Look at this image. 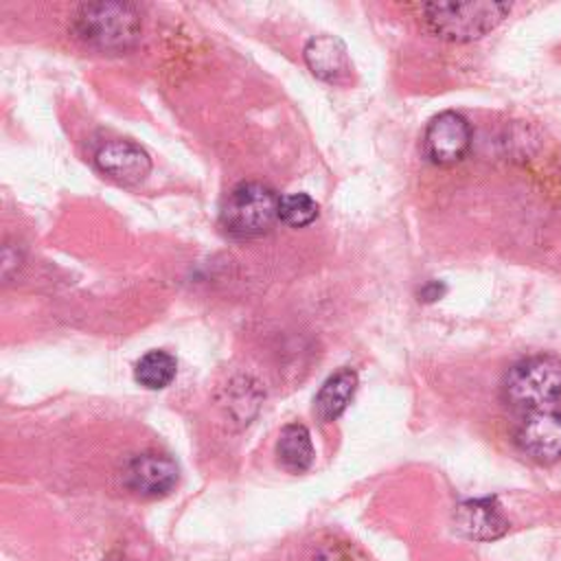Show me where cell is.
Returning a JSON list of instances; mask_svg holds the SVG:
<instances>
[{"label":"cell","mask_w":561,"mask_h":561,"mask_svg":"<svg viewBox=\"0 0 561 561\" xmlns=\"http://www.w3.org/2000/svg\"><path fill=\"white\" fill-rule=\"evenodd\" d=\"M502 399L519 414L559 408L561 357L530 355L515 362L502 379Z\"/></svg>","instance_id":"cell-1"},{"label":"cell","mask_w":561,"mask_h":561,"mask_svg":"<svg viewBox=\"0 0 561 561\" xmlns=\"http://www.w3.org/2000/svg\"><path fill=\"white\" fill-rule=\"evenodd\" d=\"M72 33L85 46L123 53L131 48L140 35V15L127 2H88L72 18Z\"/></svg>","instance_id":"cell-2"},{"label":"cell","mask_w":561,"mask_h":561,"mask_svg":"<svg viewBox=\"0 0 561 561\" xmlns=\"http://www.w3.org/2000/svg\"><path fill=\"white\" fill-rule=\"evenodd\" d=\"M280 195L263 182L237 184L219 213V226L228 237L256 239L272 230L278 221Z\"/></svg>","instance_id":"cell-3"},{"label":"cell","mask_w":561,"mask_h":561,"mask_svg":"<svg viewBox=\"0 0 561 561\" xmlns=\"http://www.w3.org/2000/svg\"><path fill=\"white\" fill-rule=\"evenodd\" d=\"M511 13L508 2H430L423 18L430 31L449 42H473L493 31Z\"/></svg>","instance_id":"cell-4"},{"label":"cell","mask_w":561,"mask_h":561,"mask_svg":"<svg viewBox=\"0 0 561 561\" xmlns=\"http://www.w3.org/2000/svg\"><path fill=\"white\" fill-rule=\"evenodd\" d=\"M515 445L539 465H552L561 458V410H537L522 414L515 430Z\"/></svg>","instance_id":"cell-5"},{"label":"cell","mask_w":561,"mask_h":561,"mask_svg":"<svg viewBox=\"0 0 561 561\" xmlns=\"http://www.w3.org/2000/svg\"><path fill=\"white\" fill-rule=\"evenodd\" d=\"M471 125L458 112H440L434 116L423 136L425 156L440 167L460 162L471 149Z\"/></svg>","instance_id":"cell-6"},{"label":"cell","mask_w":561,"mask_h":561,"mask_svg":"<svg viewBox=\"0 0 561 561\" xmlns=\"http://www.w3.org/2000/svg\"><path fill=\"white\" fill-rule=\"evenodd\" d=\"M94 164L105 178L125 186L140 184L151 171L149 153L140 145L123 138L103 142L94 153Z\"/></svg>","instance_id":"cell-7"},{"label":"cell","mask_w":561,"mask_h":561,"mask_svg":"<svg viewBox=\"0 0 561 561\" xmlns=\"http://www.w3.org/2000/svg\"><path fill=\"white\" fill-rule=\"evenodd\" d=\"M125 484L140 497H162L178 484V465L158 451L138 454L125 467Z\"/></svg>","instance_id":"cell-8"},{"label":"cell","mask_w":561,"mask_h":561,"mask_svg":"<svg viewBox=\"0 0 561 561\" xmlns=\"http://www.w3.org/2000/svg\"><path fill=\"white\" fill-rule=\"evenodd\" d=\"M454 524L460 535L473 541H493L508 530V519L495 497L460 502L454 511Z\"/></svg>","instance_id":"cell-9"},{"label":"cell","mask_w":561,"mask_h":561,"mask_svg":"<svg viewBox=\"0 0 561 561\" xmlns=\"http://www.w3.org/2000/svg\"><path fill=\"white\" fill-rule=\"evenodd\" d=\"M305 61L309 70L327 83H342L351 75L346 46L335 35L311 37L305 46Z\"/></svg>","instance_id":"cell-10"},{"label":"cell","mask_w":561,"mask_h":561,"mask_svg":"<svg viewBox=\"0 0 561 561\" xmlns=\"http://www.w3.org/2000/svg\"><path fill=\"white\" fill-rule=\"evenodd\" d=\"M357 390V373L353 368L335 370L318 390L313 408L316 416L322 423H331L348 408L353 394Z\"/></svg>","instance_id":"cell-11"},{"label":"cell","mask_w":561,"mask_h":561,"mask_svg":"<svg viewBox=\"0 0 561 561\" xmlns=\"http://www.w3.org/2000/svg\"><path fill=\"white\" fill-rule=\"evenodd\" d=\"M276 458L289 473H302L313 462V445L309 430L302 423H289L280 430L276 440Z\"/></svg>","instance_id":"cell-12"},{"label":"cell","mask_w":561,"mask_h":561,"mask_svg":"<svg viewBox=\"0 0 561 561\" xmlns=\"http://www.w3.org/2000/svg\"><path fill=\"white\" fill-rule=\"evenodd\" d=\"M178 373V362L167 351H149L145 353L134 368V379L147 390L167 388Z\"/></svg>","instance_id":"cell-13"},{"label":"cell","mask_w":561,"mask_h":561,"mask_svg":"<svg viewBox=\"0 0 561 561\" xmlns=\"http://www.w3.org/2000/svg\"><path fill=\"white\" fill-rule=\"evenodd\" d=\"M318 204L307 193H287L278 204V221L289 228H305L318 219Z\"/></svg>","instance_id":"cell-14"}]
</instances>
